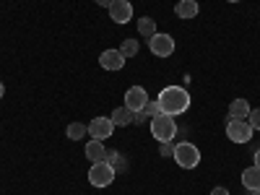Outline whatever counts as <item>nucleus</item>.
Wrapping results in <instances>:
<instances>
[{"instance_id":"obj_1","label":"nucleus","mask_w":260,"mask_h":195,"mask_svg":"<svg viewBox=\"0 0 260 195\" xmlns=\"http://www.w3.org/2000/svg\"><path fill=\"white\" fill-rule=\"evenodd\" d=\"M159 107H161V112L164 115H172V117H177L182 112L190 110V91L185 89V86H167V89H161V94L156 96Z\"/></svg>"},{"instance_id":"obj_2","label":"nucleus","mask_w":260,"mask_h":195,"mask_svg":"<svg viewBox=\"0 0 260 195\" xmlns=\"http://www.w3.org/2000/svg\"><path fill=\"white\" fill-rule=\"evenodd\" d=\"M151 136H154L159 143H169V141H175L177 136V120L172 117V115H156V117H151Z\"/></svg>"},{"instance_id":"obj_3","label":"nucleus","mask_w":260,"mask_h":195,"mask_svg":"<svg viewBox=\"0 0 260 195\" xmlns=\"http://www.w3.org/2000/svg\"><path fill=\"white\" fill-rule=\"evenodd\" d=\"M115 167L110 164V161H94L91 167H89V182L94 185V187H110L112 185V180H115Z\"/></svg>"},{"instance_id":"obj_4","label":"nucleus","mask_w":260,"mask_h":195,"mask_svg":"<svg viewBox=\"0 0 260 195\" xmlns=\"http://www.w3.org/2000/svg\"><path fill=\"white\" fill-rule=\"evenodd\" d=\"M175 159L182 169H195L201 164V151H198V146H192L190 141H182V143H177L175 146Z\"/></svg>"},{"instance_id":"obj_5","label":"nucleus","mask_w":260,"mask_h":195,"mask_svg":"<svg viewBox=\"0 0 260 195\" xmlns=\"http://www.w3.org/2000/svg\"><path fill=\"white\" fill-rule=\"evenodd\" d=\"M148 42V50H151V55H156V57H172V52H175V37L172 34H161V31H156L154 37H148L146 39Z\"/></svg>"},{"instance_id":"obj_6","label":"nucleus","mask_w":260,"mask_h":195,"mask_svg":"<svg viewBox=\"0 0 260 195\" xmlns=\"http://www.w3.org/2000/svg\"><path fill=\"white\" fill-rule=\"evenodd\" d=\"M252 125L247 122V120H232L229 117V122H226V138L229 141H234V143H247V141H252Z\"/></svg>"},{"instance_id":"obj_7","label":"nucleus","mask_w":260,"mask_h":195,"mask_svg":"<svg viewBox=\"0 0 260 195\" xmlns=\"http://www.w3.org/2000/svg\"><path fill=\"white\" fill-rule=\"evenodd\" d=\"M112 133H115L112 117L99 115V117H94V120L89 122V136H91L94 141H107V138H112Z\"/></svg>"},{"instance_id":"obj_8","label":"nucleus","mask_w":260,"mask_h":195,"mask_svg":"<svg viewBox=\"0 0 260 195\" xmlns=\"http://www.w3.org/2000/svg\"><path fill=\"white\" fill-rule=\"evenodd\" d=\"M146 102H148V94H146L143 86H130L125 91V107L130 112H141L146 107Z\"/></svg>"},{"instance_id":"obj_9","label":"nucleus","mask_w":260,"mask_h":195,"mask_svg":"<svg viewBox=\"0 0 260 195\" xmlns=\"http://www.w3.org/2000/svg\"><path fill=\"white\" fill-rule=\"evenodd\" d=\"M107 11H110V18L115 21V24H127V21L133 18V6H130V0H112V6Z\"/></svg>"},{"instance_id":"obj_10","label":"nucleus","mask_w":260,"mask_h":195,"mask_svg":"<svg viewBox=\"0 0 260 195\" xmlns=\"http://www.w3.org/2000/svg\"><path fill=\"white\" fill-rule=\"evenodd\" d=\"M99 65L104 71H122L125 68V57H122V52L120 50H104L102 55H99Z\"/></svg>"},{"instance_id":"obj_11","label":"nucleus","mask_w":260,"mask_h":195,"mask_svg":"<svg viewBox=\"0 0 260 195\" xmlns=\"http://www.w3.org/2000/svg\"><path fill=\"white\" fill-rule=\"evenodd\" d=\"M198 11H201L198 0H180V3L175 6V16L177 18H195Z\"/></svg>"},{"instance_id":"obj_12","label":"nucleus","mask_w":260,"mask_h":195,"mask_svg":"<svg viewBox=\"0 0 260 195\" xmlns=\"http://www.w3.org/2000/svg\"><path fill=\"white\" fill-rule=\"evenodd\" d=\"M83 154H86V159H89L91 164L94 161H104V156H107V148H104V143L102 141H89V143H86V151H83Z\"/></svg>"},{"instance_id":"obj_13","label":"nucleus","mask_w":260,"mask_h":195,"mask_svg":"<svg viewBox=\"0 0 260 195\" xmlns=\"http://www.w3.org/2000/svg\"><path fill=\"white\" fill-rule=\"evenodd\" d=\"M250 102L247 99H234L232 104H229V117L232 120H247V115H250Z\"/></svg>"},{"instance_id":"obj_14","label":"nucleus","mask_w":260,"mask_h":195,"mask_svg":"<svg viewBox=\"0 0 260 195\" xmlns=\"http://www.w3.org/2000/svg\"><path fill=\"white\" fill-rule=\"evenodd\" d=\"M65 136H68V141H83L86 136H89V125H83V122H71L68 127H65Z\"/></svg>"},{"instance_id":"obj_15","label":"nucleus","mask_w":260,"mask_h":195,"mask_svg":"<svg viewBox=\"0 0 260 195\" xmlns=\"http://www.w3.org/2000/svg\"><path fill=\"white\" fill-rule=\"evenodd\" d=\"M110 117H112L115 127H125V125H130V122H133V112H130L125 104H122V107H117V110H115Z\"/></svg>"},{"instance_id":"obj_16","label":"nucleus","mask_w":260,"mask_h":195,"mask_svg":"<svg viewBox=\"0 0 260 195\" xmlns=\"http://www.w3.org/2000/svg\"><path fill=\"white\" fill-rule=\"evenodd\" d=\"M242 185H245L247 190L260 187V169H257V167H250V169L242 172Z\"/></svg>"},{"instance_id":"obj_17","label":"nucleus","mask_w":260,"mask_h":195,"mask_svg":"<svg viewBox=\"0 0 260 195\" xmlns=\"http://www.w3.org/2000/svg\"><path fill=\"white\" fill-rule=\"evenodd\" d=\"M136 26H138V34H141V37H146V39L156 34V21L151 18V16H143V18H138V24H136Z\"/></svg>"},{"instance_id":"obj_18","label":"nucleus","mask_w":260,"mask_h":195,"mask_svg":"<svg viewBox=\"0 0 260 195\" xmlns=\"http://www.w3.org/2000/svg\"><path fill=\"white\" fill-rule=\"evenodd\" d=\"M104 159L115 167V172H125V169H127V159L120 154V151H107V156H104Z\"/></svg>"},{"instance_id":"obj_19","label":"nucleus","mask_w":260,"mask_h":195,"mask_svg":"<svg viewBox=\"0 0 260 195\" xmlns=\"http://www.w3.org/2000/svg\"><path fill=\"white\" fill-rule=\"evenodd\" d=\"M138 50H141L138 39H125L122 45H120V52H122V57H125V60H127V57H136V55H138Z\"/></svg>"},{"instance_id":"obj_20","label":"nucleus","mask_w":260,"mask_h":195,"mask_svg":"<svg viewBox=\"0 0 260 195\" xmlns=\"http://www.w3.org/2000/svg\"><path fill=\"white\" fill-rule=\"evenodd\" d=\"M143 115H146V120H151V117H156V115H161V107H159V102L154 99V102H146V107H143V110H141Z\"/></svg>"},{"instance_id":"obj_21","label":"nucleus","mask_w":260,"mask_h":195,"mask_svg":"<svg viewBox=\"0 0 260 195\" xmlns=\"http://www.w3.org/2000/svg\"><path fill=\"white\" fill-rule=\"evenodd\" d=\"M247 122L252 125V130H260V110H250V115H247Z\"/></svg>"},{"instance_id":"obj_22","label":"nucleus","mask_w":260,"mask_h":195,"mask_svg":"<svg viewBox=\"0 0 260 195\" xmlns=\"http://www.w3.org/2000/svg\"><path fill=\"white\" fill-rule=\"evenodd\" d=\"M159 154H161V156H175V143H172V141H169V143H161Z\"/></svg>"},{"instance_id":"obj_23","label":"nucleus","mask_w":260,"mask_h":195,"mask_svg":"<svg viewBox=\"0 0 260 195\" xmlns=\"http://www.w3.org/2000/svg\"><path fill=\"white\" fill-rule=\"evenodd\" d=\"M211 195H229V190H226V187H213Z\"/></svg>"},{"instance_id":"obj_24","label":"nucleus","mask_w":260,"mask_h":195,"mask_svg":"<svg viewBox=\"0 0 260 195\" xmlns=\"http://www.w3.org/2000/svg\"><path fill=\"white\" fill-rule=\"evenodd\" d=\"M94 3L102 6V8H110V6H112V0H94Z\"/></svg>"},{"instance_id":"obj_25","label":"nucleus","mask_w":260,"mask_h":195,"mask_svg":"<svg viewBox=\"0 0 260 195\" xmlns=\"http://www.w3.org/2000/svg\"><path fill=\"white\" fill-rule=\"evenodd\" d=\"M252 161H255V164H252V167H257V169H260V148H257V151H255V156H252Z\"/></svg>"},{"instance_id":"obj_26","label":"nucleus","mask_w":260,"mask_h":195,"mask_svg":"<svg viewBox=\"0 0 260 195\" xmlns=\"http://www.w3.org/2000/svg\"><path fill=\"white\" fill-rule=\"evenodd\" d=\"M3 94H6V86H3V81H0V99H3Z\"/></svg>"},{"instance_id":"obj_27","label":"nucleus","mask_w":260,"mask_h":195,"mask_svg":"<svg viewBox=\"0 0 260 195\" xmlns=\"http://www.w3.org/2000/svg\"><path fill=\"white\" fill-rule=\"evenodd\" d=\"M250 195H260V187H255V190H250Z\"/></svg>"},{"instance_id":"obj_28","label":"nucleus","mask_w":260,"mask_h":195,"mask_svg":"<svg viewBox=\"0 0 260 195\" xmlns=\"http://www.w3.org/2000/svg\"><path fill=\"white\" fill-rule=\"evenodd\" d=\"M226 3H240V0H226Z\"/></svg>"}]
</instances>
